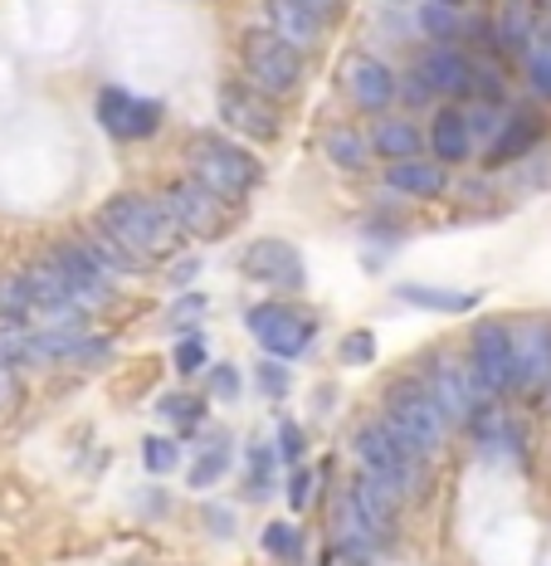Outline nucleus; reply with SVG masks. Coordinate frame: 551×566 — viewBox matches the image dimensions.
Here are the masks:
<instances>
[{
    "instance_id": "obj_43",
    "label": "nucleus",
    "mask_w": 551,
    "mask_h": 566,
    "mask_svg": "<svg viewBox=\"0 0 551 566\" xmlns=\"http://www.w3.org/2000/svg\"><path fill=\"white\" fill-rule=\"evenodd\" d=\"M308 6H322V0H308Z\"/></svg>"
},
{
    "instance_id": "obj_10",
    "label": "nucleus",
    "mask_w": 551,
    "mask_h": 566,
    "mask_svg": "<svg viewBox=\"0 0 551 566\" xmlns=\"http://www.w3.org/2000/svg\"><path fill=\"white\" fill-rule=\"evenodd\" d=\"M512 333V391L542 396L551 386V317H522Z\"/></svg>"
},
{
    "instance_id": "obj_34",
    "label": "nucleus",
    "mask_w": 551,
    "mask_h": 566,
    "mask_svg": "<svg viewBox=\"0 0 551 566\" xmlns=\"http://www.w3.org/2000/svg\"><path fill=\"white\" fill-rule=\"evenodd\" d=\"M205 313H210V298H205V293H181V298L171 303L167 323H171V327H191V323H201Z\"/></svg>"
},
{
    "instance_id": "obj_26",
    "label": "nucleus",
    "mask_w": 551,
    "mask_h": 566,
    "mask_svg": "<svg viewBox=\"0 0 551 566\" xmlns=\"http://www.w3.org/2000/svg\"><path fill=\"white\" fill-rule=\"evenodd\" d=\"M142 464H147V474H171V469L181 464V440L147 434V440H142Z\"/></svg>"
},
{
    "instance_id": "obj_2",
    "label": "nucleus",
    "mask_w": 551,
    "mask_h": 566,
    "mask_svg": "<svg viewBox=\"0 0 551 566\" xmlns=\"http://www.w3.org/2000/svg\"><path fill=\"white\" fill-rule=\"evenodd\" d=\"M186 167H191L195 181L210 186V191L225 200H244L264 181V161L254 157L244 142L220 137V133H201L186 142Z\"/></svg>"
},
{
    "instance_id": "obj_31",
    "label": "nucleus",
    "mask_w": 551,
    "mask_h": 566,
    "mask_svg": "<svg viewBox=\"0 0 551 566\" xmlns=\"http://www.w3.org/2000/svg\"><path fill=\"white\" fill-rule=\"evenodd\" d=\"M420 30H425L430 40H454V34H459V15H454L449 6L425 0V10H420Z\"/></svg>"
},
{
    "instance_id": "obj_12",
    "label": "nucleus",
    "mask_w": 551,
    "mask_h": 566,
    "mask_svg": "<svg viewBox=\"0 0 551 566\" xmlns=\"http://www.w3.org/2000/svg\"><path fill=\"white\" fill-rule=\"evenodd\" d=\"M240 274L264 283V289H284V293L308 289V264H303L298 244H288V240H254L240 254Z\"/></svg>"
},
{
    "instance_id": "obj_27",
    "label": "nucleus",
    "mask_w": 551,
    "mask_h": 566,
    "mask_svg": "<svg viewBox=\"0 0 551 566\" xmlns=\"http://www.w3.org/2000/svg\"><path fill=\"white\" fill-rule=\"evenodd\" d=\"M157 416L191 430V424L205 420V400H201V396H161V400H157Z\"/></svg>"
},
{
    "instance_id": "obj_44",
    "label": "nucleus",
    "mask_w": 551,
    "mask_h": 566,
    "mask_svg": "<svg viewBox=\"0 0 551 566\" xmlns=\"http://www.w3.org/2000/svg\"><path fill=\"white\" fill-rule=\"evenodd\" d=\"M547 391H551V386H547Z\"/></svg>"
},
{
    "instance_id": "obj_25",
    "label": "nucleus",
    "mask_w": 551,
    "mask_h": 566,
    "mask_svg": "<svg viewBox=\"0 0 551 566\" xmlns=\"http://www.w3.org/2000/svg\"><path fill=\"white\" fill-rule=\"evenodd\" d=\"M230 464H234V450H230L225 440H215V444H205V450L195 454V464H191V479H186V483H191L195 493H201V489H215V483L230 474Z\"/></svg>"
},
{
    "instance_id": "obj_22",
    "label": "nucleus",
    "mask_w": 551,
    "mask_h": 566,
    "mask_svg": "<svg viewBox=\"0 0 551 566\" xmlns=\"http://www.w3.org/2000/svg\"><path fill=\"white\" fill-rule=\"evenodd\" d=\"M425 142L435 147L439 161H464L468 151H474V137H468V127H464V108H439Z\"/></svg>"
},
{
    "instance_id": "obj_17",
    "label": "nucleus",
    "mask_w": 551,
    "mask_h": 566,
    "mask_svg": "<svg viewBox=\"0 0 551 566\" xmlns=\"http://www.w3.org/2000/svg\"><path fill=\"white\" fill-rule=\"evenodd\" d=\"M474 69H478V59H468L459 50H430L425 59L415 64V74H420V84H425L430 93H449V98H468L474 93Z\"/></svg>"
},
{
    "instance_id": "obj_14",
    "label": "nucleus",
    "mask_w": 551,
    "mask_h": 566,
    "mask_svg": "<svg viewBox=\"0 0 551 566\" xmlns=\"http://www.w3.org/2000/svg\"><path fill=\"white\" fill-rule=\"evenodd\" d=\"M347 509H351V517H357V527H361L367 542H391L395 517H401V489L377 479V474H361V479H351Z\"/></svg>"
},
{
    "instance_id": "obj_23",
    "label": "nucleus",
    "mask_w": 551,
    "mask_h": 566,
    "mask_svg": "<svg viewBox=\"0 0 551 566\" xmlns=\"http://www.w3.org/2000/svg\"><path fill=\"white\" fill-rule=\"evenodd\" d=\"M420 127L415 123H405V117H381L377 127H371V151H381L385 161H405V157H415L420 151Z\"/></svg>"
},
{
    "instance_id": "obj_32",
    "label": "nucleus",
    "mask_w": 551,
    "mask_h": 566,
    "mask_svg": "<svg viewBox=\"0 0 551 566\" xmlns=\"http://www.w3.org/2000/svg\"><path fill=\"white\" fill-rule=\"evenodd\" d=\"M522 64H527V84H532L537 98H551V54L542 44H532V50L522 54Z\"/></svg>"
},
{
    "instance_id": "obj_1",
    "label": "nucleus",
    "mask_w": 551,
    "mask_h": 566,
    "mask_svg": "<svg viewBox=\"0 0 551 566\" xmlns=\"http://www.w3.org/2000/svg\"><path fill=\"white\" fill-rule=\"evenodd\" d=\"M98 234H108L113 244H123V250L133 259H142L147 269L157 264V259H171L186 240L161 200H147V196H133V191L113 196L108 206L98 210Z\"/></svg>"
},
{
    "instance_id": "obj_42",
    "label": "nucleus",
    "mask_w": 551,
    "mask_h": 566,
    "mask_svg": "<svg viewBox=\"0 0 551 566\" xmlns=\"http://www.w3.org/2000/svg\"><path fill=\"white\" fill-rule=\"evenodd\" d=\"M435 6H449V10H459V6H464V0H435Z\"/></svg>"
},
{
    "instance_id": "obj_5",
    "label": "nucleus",
    "mask_w": 551,
    "mask_h": 566,
    "mask_svg": "<svg viewBox=\"0 0 551 566\" xmlns=\"http://www.w3.org/2000/svg\"><path fill=\"white\" fill-rule=\"evenodd\" d=\"M240 54H244V74L259 93H293L303 84V50L293 40H284L278 30H244L240 40Z\"/></svg>"
},
{
    "instance_id": "obj_33",
    "label": "nucleus",
    "mask_w": 551,
    "mask_h": 566,
    "mask_svg": "<svg viewBox=\"0 0 551 566\" xmlns=\"http://www.w3.org/2000/svg\"><path fill=\"white\" fill-rule=\"evenodd\" d=\"M205 361H210L205 337H181V342H176V371H181V376L205 371Z\"/></svg>"
},
{
    "instance_id": "obj_24",
    "label": "nucleus",
    "mask_w": 551,
    "mask_h": 566,
    "mask_svg": "<svg viewBox=\"0 0 551 566\" xmlns=\"http://www.w3.org/2000/svg\"><path fill=\"white\" fill-rule=\"evenodd\" d=\"M327 157H332V167H342V171H361L371 157V142L361 137L357 127H332V133H327Z\"/></svg>"
},
{
    "instance_id": "obj_9",
    "label": "nucleus",
    "mask_w": 551,
    "mask_h": 566,
    "mask_svg": "<svg viewBox=\"0 0 551 566\" xmlns=\"http://www.w3.org/2000/svg\"><path fill=\"white\" fill-rule=\"evenodd\" d=\"M93 113H98L103 133L117 137V142H147L161 127V117H167V108H161L157 98H137V93H127L117 84H108L98 93Z\"/></svg>"
},
{
    "instance_id": "obj_6",
    "label": "nucleus",
    "mask_w": 551,
    "mask_h": 566,
    "mask_svg": "<svg viewBox=\"0 0 551 566\" xmlns=\"http://www.w3.org/2000/svg\"><path fill=\"white\" fill-rule=\"evenodd\" d=\"M244 327H250V337L259 342L274 361L303 357V352L312 347V337H318V323H312L308 313L288 308V303H254V308L244 313Z\"/></svg>"
},
{
    "instance_id": "obj_7",
    "label": "nucleus",
    "mask_w": 551,
    "mask_h": 566,
    "mask_svg": "<svg viewBox=\"0 0 551 566\" xmlns=\"http://www.w3.org/2000/svg\"><path fill=\"white\" fill-rule=\"evenodd\" d=\"M468 376L484 396H508L512 391V333L508 323H478L468 337Z\"/></svg>"
},
{
    "instance_id": "obj_13",
    "label": "nucleus",
    "mask_w": 551,
    "mask_h": 566,
    "mask_svg": "<svg viewBox=\"0 0 551 566\" xmlns=\"http://www.w3.org/2000/svg\"><path fill=\"white\" fill-rule=\"evenodd\" d=\"M50 264L59 269V279H64L68 298H74L84 313L113 298V283H108L113 274L84 250V240H59V244H54V254H50Z\"/></svg>"
},
{
    "instance_id": "obj_36",
    "label": "nucleus",
    "mask_w": 551,
    "mask_h": 566,
    "mask_svg": "<svg viewBox=\"0 0 551 566\" xmlns=\"http://www.w3.org/2000/svg\"><path fill=\"white\" fill-rule=\"evenodd\" d=\"M210 396L215 400H240V371L234 367H210Z\"/></svg>"
},
{
    "instance_id": "obj_15",
    "label": "nucleus",
    "mask_w": 551,
    "mask_h": 566,
    "mask_svg": "<svg viewBox=\"0 0 551 566\" xmlns=\"http://www.w3.org/2000/svg\"><path fill=\"white\" fill-rule=\"evenodd\" d=\"M430 396H435L444 424H464L474 416V406H484V400H474V376H468V361H454V357H435V367H430Z\"/></svg>"
},
{
    "instance_id": "obj_40",
    "label": "nucleus",
    "mask_w": 551,
    "mask_h": 566,
    "mask_svg": "<svg viewBox=\"0 0 551 566\" xmlns=\"http://www.w3.org/2000/svg\"><path fill=\"white\" fill-rule=\"evenodd\" d=\"M405 98H410V103H425V98H430V88L420 84V74H410V84H405Z\"/></svg>"
},
{
    "instance_id": "obj_35",
    "label": "nucleus",
    "mask_w": 551,
    "mask_h": 566,
    "mask_svg": "<svg viewBox=\"0 0 551 566\" xmlns=\"http://www.w3.org/2000/svg\"><path fill=\"white\" fill-rule=\"evenodd\" d=\"M464 127H468V137H494L498 133V108L494 103H474V108H464Z\"/></svg>"
},
{
    "instance_id": "obj_30",
    "label": "nucleus",
    "mask_w": 551,
    "mask_h": 566,
    "mask_svg": "<svg viewBox=\"0 0 551 566\" xmlns=\"http://www.w3.org/2000/svg\"><path fill=\"white\" fill-rule=\"evenodd\" d=\"M278 469V450H268V444H250V499H264L268 493V479H274Z\"/></svg>"
},
{
    "instance_id": "obj_3",
    "label": "nucleus",
    "mask_w": 551,
    "mask_h": 566,
    "mask_svg": "<svg viewBox=\"0 0 551 566\" xmlns=\"http://www.w3.org/2000/svg\"><path fill=\"white\" fill-rule=\"evenodd\" d=\"M381 424L395 434V440H405L415 454H435L444 444V416L435 406V396L425 391L420 381H395L391 391H385V416Z\"/></svg>"
},
{
    "instance_id": "obj_39",
    "label": "nucleus",
    "mask_w": 551,
    "mask_h": 566,
    "mask_svg": "<svg viewBox=\"0 0 551 566\" xmlns=\"http://www.w3.org/2000/svg\"><path fill=\"white\" fill-rule=\"evenodd\" d=\"M259 386H264L268 396H284L288 391V371L274 367V361H259Z\"/></svg>"
},
{
    "instance_id": "obj_19",
    "label": "nucleus",
    "mask_w": 551,
    "mask_h": 566,
    "mask_svg": "<svg viewBox=\"0 0 551 566\" xmlns=\"http://www.w3.org/2000/svg\"><path fill=\"white\" fill-rule=\"evenodd\" d=\"M395 298L410 303V308H425V313H474L484 303V293H464V289H430V283H395Z\"/></svg>"
},
{
    "instance_id": "obj_38",
    "label": "nucleus",
    "mask_w": 551,
    "mask_h": 566,
    "mask_svg": "<svg viewBox=\"0 0 551 566\" xmlns=\"http://www.w3.org/2000/svg\"><path fill=\"white\" fill-rule=\"evenodd\" d=\"M278 454H284L288 464H293V459H303V430L293 420L278 424Z\"/></svg>"
},
{
    "instance_id": "obj_37",
    "label": "nucleus",
    "mask_w": 551,
    "mask_h": 566,
    "mask_svg": "<svg viewBox=\"0 0 551 566\" xmlns=\"http://www.w3.org/2000/svg\"><path fill=\"white\" fill-rule=\"evenodd\" d=\"M312 479H318V474H308V469H293V483H288V503H293V513L308 509V499H312Z\"/></svg>"
},
{
    "instance_id": "obj_29",
    "label": "nucleus",
    "mask_w": 551,
    "mask_h": 566,
    "mask_svg": "<svg viewBox=\"0 0 551 566\" xmlns=\"http://www.w3.org/2000/svg\"><path fill=\"white\" fill-rule=\"evenodd\" d=\"M264 552L268 557H284V562H298L303 557V537L293 523H268L264 527Z\"/></svg>"
},
{
    "instance_id": "obj_16",
    "label": "nucleus",
    "mask_w": 551,
    "mask_h": 566,
    "mask_svg": "<svg viewBox=\"0 0 551 566\" xmlns=\"http://www.w3.org/2000/svg\"><path fill=\"white\" fill-rule=\"evenodd\" d=\"M547 137V123H542V113H532V108H512L508 117L498 123V133H494V147H488V157H484V167L488 171H502V167H512V161H522L527 151L537 147V142Z\"/></svg>"
},
{
    "instance_id": "obj_11",
    "label": "nucleus",
    "mask_w": 551,
    "mask_h": 566,
    "mask_svg": "<svg viewBox=\"0 0 551 566\" xmlns=\"http://www.w3.org/2000/svg\"><path fill=\"white\" fill-rule=\"evenodd\" d=\"M215 108H220V123L234 127L244 142H278V133H284L278 108L268 103V93H259L254 84H225Z\"/></svg>"
},
{
    "instance_id": "obj_4",
    "label": "nucleus",
    "mask_w": 551,
    "mask_h": 566,
    "mask_svg": "<svg viewBox=\"0 0 551 566\" xmlns=\"http://www.w3.org/2000/svg\"><path fill=\"white\" fill-rule=\"evenodd\" d=\"M161 206H167V216L176 220V230H181L186 240H201V244L225 240L234 230V220H240V206H230L225 196H215L210 186L195 181V176L176 181Z\"/></svg>"
},
{
    "instance_id": "obj_8",
    "label": "nucleus",
    "mask_w": 551,
    "mask_h": 566,
    "mask_svg": "<svg viewBox=\"0 0 551 566\" xmlns=\"http://www.w3.org/2000/svg\"><path fill=\"white\" fill-rule=\"evenodd\" d=\"M351 444H357V459L367 464V474L395 483V489H410V483H420V459H425V454H415L405 440H395V434L385 430L381 420L361 424Z\"/></svg>"
},
{
    "instance_id": "obj_28",
    "label": "nucleus",
    "mask_w": 551,
    "mask_h": 566,
    "mask_svg": "<svg viewBox=\"0 0 551 566\" xmlns=\"http://www.w3.org/2000/svg\"><path fill=\"white\" fill-rule=\"evenodd\" d=\"M337 361H342V367H371V361H377V333H371V327L347 333L342 347H337Z\"/></svg>"
},
{
    "instance_id": "obj_18",
    "label": "nucleus",
    "mask_w": 551,
    "mask_h": 566,
    "mask_svg": "<svg viewBox=\"0 0 551 566\" xmlns=\"http://www.w3.org/2000/svg\"><path fill=\"white\" fill-rule=\"evenodd\" d=\"M347 93L357 98V108H367V113H381V108H391L395 103V74L381 64V59H371V54H357L347 64Z\"/></svg>"
},
{
    "instance_id": "obj_20",
    "label": "nucleus",
    "mask_w": 551,
    "mask_h": 566,
    "mask_svg": "<svg viewBox=\"0 0 551 566\" xmlns=\"http://www.w3.org/2000/svg\"><path fill=\"white\" fill-rule=\"evenodd\" d=\"M264 10H268V30H278L293 44L318 40V30H322L318 6H308V0H264Z\"/></svg>"
},
{
    "instance_id": "obj_21",
    "label": "nucleus",
    "mask_w": 551,
    "mask_h": 566,
    "mask_svg": "<svg viewBox=\"0 0 551 566\" xmlns=\"http://www.w3.org/2000/svg\"><path fill=\"white\" fill-rule=\"evenodd\" d=\"M385 186L401 196H415V200H435L444 191V167L435 161H420V157H405V161H391L385 167Z\"/></svg>"
},
{
    "instance_id": "obj_41",
    "label": "nucleus",
    "mask_w": 551,
    "mask_h": 566,
    "mask_svg": "<svg viewBox=\"0 0 551 566\" xmlns=\"http://www.w3.org/2000/svg\"><path fill=\"white\" fill-rule=\"evenodd\" d=\"M532 44H542V50L551 54V20H547V25H542V34H537V40H532Z\"/></svg>"
}]
</instances>
